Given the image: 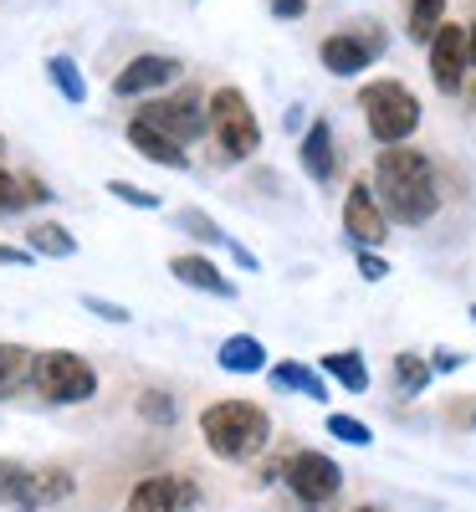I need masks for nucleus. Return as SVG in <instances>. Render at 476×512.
Instances as JSON below:
<instances>
[{"instance_id":"obj_26","label":"nucleus","mask_w":476,"mask_h":512,"mask_svg":"<svg viewBox=\"0 0 476 512\" xmlns=\"http://www.w3.org/2000/svg\"><path fill=\"white\" fill-rule=\"evenodd\" d=\"M180 226H185L195 241H205V246H231V236L215 226L210 216H200V210H180Z\"/></svg>"},{"instance_id":"obj_24","label":"nucleus","mask_w":476,"mask_h":512,"mask_svg":"<svg viewBox=\"0 0 476 512\" xmlns=\"http://www.w3.org/2000/svg\"><path fill=\"white\" fill-rule=\"evenodd\" d=\"M430 374H436V369H430L420 354H395V384H400V395H420L425 390V384H430Z\"/></svg>"},{"instance_id":"obj_11","label":"nucleus","mask_w":476,"mask_h":512,"mask_svg":"<svg viewBox=\"0 0 476 512\" xmlns=\"http://www.w3.org/2000/svg\"><path fill=\"white\" fill-rule=\"evenodd\" d=\"M343 231H349L359 246H384L389 216H384V205H379V195H374L369 180H354L349 195H343Z\"/></svg>"},{"instance_id":"obj_7","label":"nucleus","mask_w":476,"mask_h":512,"mask_svg":"<svg viewBox=\"0 0 476 512\" xmlns=\"http://www.w3.org/2000/svg\"><path fill=\"white\" fill-rule=\"evenodd\" d=\"M200 507V487L185 472H149L134 482L123 512H195Z\"/></svg>"},{"instance_id":"obj_27","label":"nucleus","mask_w":476,"mask_h":512,"mask_svg":"<svg viewBox=\"0 0 476 512\" xmlns=\"http://www.w3.org/2000/svg\"><path fill=\"white\" fill-rule=\"evenodd\" d=\"M139 415H144L149 425H175L180 410H175V400H169L164 390H144V395H139Z\"/></svg>"},{"instance_id":"obj_18","label":"nucleus","mask_w":476,"mask_h":512,"mask_svg":"<svg viewBox=\"0 0 476 512\" xmlns=\"http://www.w3.org/2000/svg\"><path fill=\"white\" fill-rule=\"evenodd\" d=\"M318 369H323L328 379H338L349 395H364V390H369V364H364L359 349H333V354L318 359Z\"/></svg>"},{"instance_id":"obj_23","label":"nucleus","mask_w":476,"mask_h":512,"mask_svg":"<svg viewBox=\"0 0 476 512\" xmlns=\"http://www.w3.org/2000/svg\"><path fill=\"white\" fill-rule=\"evenodd\" d=\"M47 77H52V88H57L67 103H88V82H82V72H77V62H72V57H62V52H57V57L47 62Z\"/></svg>"},{"instance_id":"obj_34","label":"nucleus","mask_w":476,"mask_h":512,"mask_svg":"<svg viewBox=\"0 0 476 512\" xmlns=\"http://www.w3.org/2000/svg\"><path fill=\"white\" fill-rule=\"evenodd\" d=\"M21 190H26V200H31V205H47V200H52V190L41 185L36 175H21Z\"/></svg>"},{"instance_id":"obj_1","label":"nucleus","mask_w":476,"mask_h":512,"mask_svg":"<svg viewBox=\"0 0 476 512\" xmlns=\"http://www.w3.org/2000/svg\"><path fill=\"white\" fill-rule=\"evenodd\" d=\"M374 195L384 205L389 221L400 226H425L441 210V190H436V169L430 159L410 144H384L374 159Z\"/></svg>"},{"instance_id":"obj_35","label":"nucleus","mask_w":476,"mask_h":512,"mask_svg":"<svg viewBox=\"0 0 476 512\" xmlns=\"http://www.w3.org/2000/svg\"><path fill=\"white\" fill-rule=\"evenodd\" d=\"M461 364H466V354H456V349H436V359H430V369H441V374H451Z\"/></svg>"},{"instance_id":"obj_15","label":"nucleus","mask_w":476,"mask_h":512,"mask_svg":"<svg viewBox=\"0 0 476 512\" xmlns=\"http://www.w3.org/2000/svg\"><path fill=\"white\" fill-rule=\"evenodd\" d=\"M297 159H302V169H308V180H318V185H328L338 175V154H333L328 118H313L308 123V134H302V144H297Z\"/></svg>"},{"instance_id":"obj_3","label":"nucleus","mask_w":476,"mask_h":512,"mask_svg":"<svg viewBox=\"0 0 476 512\" xmlns=\"http://www.w3.org/2000/svg\"><path fill=\"white\" fill-rule=\"evenodd\" d=\"M359 108L374 144H405L420 128V98L395 77H379L369 88H359Z\"/></svg>"},{"instance_id":"obj_38","label":"nucleus","mask_w":476,"mask_h":512,"mask_svg":"<svg viewBox=\"0 0 476 512\" xmlns=\"http://www.w3.org/2000/svg\"><path fill=\"white\" fill-rule=\"evenodd\" d=\"M354 512H379V507H369V502H364V507H354Z\"/></svg>"},{"instance_id":"obj_40","label":"nucleus","mask_w":476,"mask_h":512,"mask_svg":"<svg viewBox=\"0 0 476 512\" xmlns=\"http://www.w3.org/2000/svg\"><path fill=\"white\" fill-rule=\"evenodd\" d=\"M471 323H476V308H471Z\"/></svg>"},{"instance_id":"obj_9","label":"nucleus","mask_w":476,"mask_h":512,"mask_svg":"<svg viewBox=\"0 0 476 512\" xmlns=\"http://www.w3.org/2000/svg\"><path fill=\"white\" fill-rule=\"evenodd\" d=\"M466 67H471V31L446 21L430 36V82H436L446 98H456L466 88Z\"/></svg>"},{"instance_id":"obj_16","label":"nucleus","mask_w":476,"mask_h":512,"mask_svg":"<svg viewBox=\"0 0 476 512\" xmlns=\"http://www.w3.org/2000/svg\"><path fill=\"white\" fill-rule=\"evenodd\" d=\"M169 272H175L185 287H195V292H210V297H236V282L210 262V256H200V251H180L175 262H169Z\"/></svg>"},{"instance_id":"obj_25","label":"nucleus","mask_w":476,"mask_h":512,"mask_svg":"<svg viewBox=\"0 0 476 512\" xmlns=\"http://www.w3.org/2000/svg\"><path fill=\"white\" fill-rule=\"evenodd\" d=\"M328 436H333V441H343V446H369V441H374V431H369L364 420H354V415H338V410L328 415Z\"/></svg>"},{"instance_id":"obj_13","label":"nucleus","mask_w":476,"mask_h":512,"mask_svg":"<svg viewBox=\"0 0 476 512\" xmlns=\"http://www.w3.org/2000/svg\"><path fill=\"white\" fill-rule=\"evenodd\" d=\"M77 492V482H72V472L67 466H31L26 472V482H21V497H16V507H26V512H41V507H52V502H67Z\"/></svg>"},{"instance_id":"obj_20","label":"nucleus","mask_w":476,"mask_h":512,"mask_svg":"<svg viewBox=\"0 0 476 512\" xmlns=\"http://www.w3.org/2000/svg\"><path fill=\"white\" fill-rule=\"evenodd\" d=\"M36 354L26 344H0V400H11L21 384H31Z\"/></svg>"},{"instance_id":"obj_21","label":"nucleus","mask_w":476,"mask_h":512,"mask_svg":"<svg viewBox=\"0 0 476 512\" xmlns=\"http://www.w3.org/2000/svg\"><path fill=\"white\" fill-rule=\"evenodd\" d=\"M441 26H446V0H410V6H405L410 41H425V47H430V36H436Z\"/></svg>"},{"instance_id":"obj_12","label":"nucleus","mask_w":476,"mask_h":512,"mask_svg":"<svg viewBox=\"0 0 476 512\" xmlns=\"http://www.w3.org/2000/svg\"><path fill=\"white\" fill-rule=\"evenodd\" d=\"M185 67H180V57H164V52H139L134 62H123V72L113 77V93L118 98H139V93H159V88H169Z\"/></svg>"},{"instance_id":"obj_14","label":"nucleus","mask_w":476,"mask_h":512,"mask_svg":"<svg viewBox=\"0 0 476 512\" xmlns=\"http://www.w3.org/2000/svg\"><path fill=\"white\" fill-rule=\"evenodd\" d=\"M128 144H134L149 164H164V169H190V154L180 139H169L164 128H154L149 118H134L128 123Z\"/></svg>"},{"instance_id":"obj_39","label":"nucleus","mask_w":476,"mask_h":512,"mask_svg":"<svg viewBox=\"0 0 476 512\" xmlns=\"http://www.w3.org/2000/svg\"><path fill=\"white\" fill-rule=\"evenodd\" d=\"M0 164H6V139H0Z\"/></svg>"},{"instance_id":"obj_19","label":"nucleus","mask_w":476,"mask_h":512,"mask_svg":"<svg viewBox=\"0 0 476 512\" xmlns=\"http://www.w3.org/2000/svg\"><path fill=\"white\" fill-rule=\"evenodd\" d=\"M26 251L52 256V262H67V256H77V236L62 221H36V226H26Z\"/></svg>"},{"instance_id":"obj_22","label":"nucleus","mask_w":476,"mask_h":512,"mask_svg":"<svg viewBox=\"0 0 476 512\" xmlns=\"http://www.w3.org/2000/svg\"><path fill=\"white\" fill-rule=\"evenodd\" d=\"M272 384H277V390H297V395H308V400H328V384L308 364H277L272 369Z\"/></svg>"},{"instance_id":"obj_28","label":"nucleus","mask_w":476,"mask_h":512,"mask_svg":"<svg viewBox=\"0 0 476 512\" xmlns=\"http://www.w3.org/2000/svg\"><path fill=\"white\" fill-rule=\"evenodd\" d=\"M108 195H118L123 205H134V210H159V205H164L154 190H144V185H128V180H108Z\"/></svg>"},{"instance_id":"obj_10","label":"nucleus","mask_w":476,"mask_h":512,"mask_svg":"<svg viewBox=\"0 0 476 512\" xmlns=\"http://www.w3.org/2000/svg\"><path fill=\"white\" fill-rule=\"evenodd\" d=\"M139 118H149L154 128H164L169 139L195 144L205 128H210V103H205L200 93H175V98H159V103L139 108Z\"/></svg>"},{"instance_id":"obj_8","label":"nucleus","mask_w":476,"mask_h":512,"mask_svg":"<svg viewBox=\"0 0 476 512\" xmlns=\"http://www.w3.org/2000/svg\"><path fill=\"white\" fill-rule=\"evenodd\" d=\"M287 487L297 502H308V507H328L338 492H343V472H338V461H328L323 451H297L287 466Z\"/></svg>"},{"instance_id":"obj_6","label":"nucleus","mask_w":476,"mask_h":512,"mask_svg":"<svg viewBox=\"0 0 476 512\" xmlns=\"http://www.w3.org/2000/svg\"><path fill=\"white\" fill-rule=\"evenodd\" d=\"M384 47H389V41H384L379 26H349V31L323 36L318 57H323V67H328L333 77H354V72H364L369 62H379Z\"/></svg>"},{"instance_id":"obj_2","label":"nucleus","mask_w":476,"mask_h":512,"mask_svg":"<svg viewBox=\"0 0 476 512\" xmlns=\"http://www.w3.org/2000/svg\"><path fill=\"white\" fill-rule=\"evenodd\" d=\"M200 436L210 446V456L221 461H251L262 456L267 441H272V420L262 405L251 400H215L200 410Z\"/></svg>"},{"instance_id":"obj_5","label":"nucleus","mask_w":476,"mask_h":512,"mask_svg":"<svg viewBox=\"0 0 476 512\" xmlns=\"http://www.w3.org/2000/svg\"><path fill=\"white\" fill-rule=\"evenodd\" d=\"M210 139L221 144L226 159H246V154L262 149V123H256L241 88H215L210 93Z\"/></svg>"},{"instance_id":"obj_31","label":"nucleus","mask_w":476,"mask_h":512,"mask_svg":"<svg viewBox=\"0 0 476 512\" xmlns=\"http://www.w3.org/2000/svg\"><path fill=\"white\" fill-rule=\"evenodd\" d=\"M82 308L98 313V318H108V323H128V318H134L123 303H108V297H82Z\"/></svg>"},{"instance_id":"obj_32","label":"nucleus","mask_w":476,"mask_h":512,"mask_svg":"<svg viewBox=\"0 0 476 512\" xmlns=\"http://www.w3.org/2000/svg\"><path fill=\"white\" fill-rule=\"evenodd\" d=\"M359 272H364L369 282H384V277H389V262H384V256H374V246H364V251H359Z\"/></svg>"},{"instance_id":"obj_30","label":"nucleus","mask_w":476,"mask_h":512,"mask_svg":"<svg viewBox=\"0 0 476 512\" xmlns=\"http://www.w3.org/2000/svg\"><path fill=\"white\" fill-rule=\"evenodd\" d=\"M21 482H26V466L0 461V502H16L21 497Z\"/></svg>"},{"instance_id":"obj_36","label":"nucleus","mask_w":476,"mask_h":512,"mask_svg":"<svg viewBox=\"0 0 476 512\" xmlns=\"http://www.w3.org/2000/svg\"><path fill=\"white\" fill-rule=\"evenodd\" d=\"M36 251H21V246H0V267H26Z\"/></svg>"},{"instance_id":"obj_4","label":"nucleus","mask_w":476,"mask_h":512,"mask_svg":"<svg viewBox=\"0 0 476 512\" xmlns=\"http://www.w3.org/2000/svg\"><path fill=\"white\" fill-rule=\"evenodd\" d=\"M31 384H36V395L47 405H82V400L98 395L93 364L82 354H72V349H41L36 369H31Z\"/></svg>"},{"instance_id":"obj_33","label":"nucleus","mask_w":476,"mask_h":512,"mask_svg":"<svg viewBox=\"0 0 476 512\" xmlns=\"http://www.w3.org/2000/svg\"><path fill=\"white\" fill-rule=\"evenodd\" d=\"M267 11L277 21H302V16H308V0H267Z\"/></svg>"},{"instance_id":"obj_17","label":"nucleus","mask_w":476,"mask_h":512,"mask_svg":"<svg viewBox=\"0 0 476 512\" xmlns=\"http://www.w3.org/2000/svg\"><path fill=\"white\" fill-rule=\"evenodd\" d=\"M215 364H221L226 374H262L267 369V344L251 333H231L221 349H215Z\"/></svg>"},{"instance_id":"obj_29","label":"nucleus","mask_w":476,"mask_h":512,"mask_svg":"<svg viewBox=\"0 0 476 512\" xmlns=\"http://www.w3.org/2000/svg\"><path fill=\"white\" fill-rule=\"evenodd\" d=\"M26 190H21V175H6L0 169V216H16V210H26Z\"/></svg>"},{"instance_id":"obj_37","label":"nucleus","mask_w":476,"mask_h":512,"mask_svg":"<svg viewBox=\"0 0 476 512\" xmlns=\"http://www.w3.org/2000/svg\"><path fill=\"white\" fill-rule=\"evenodd\" d=\"M466 31H471V62H476V21H471V26H466Z\"/></svg>"}]
</instances>
